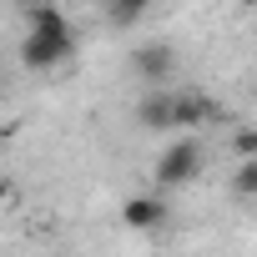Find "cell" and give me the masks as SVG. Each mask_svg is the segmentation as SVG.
Returning <instances> with one entry per match:
<instances>
[{
    "mask_svg": "<svg viewBox=\"0 0 257 257\" xmlns=\"http://www.w3.org/2000/svg\"><path fill=\"white\" fill-rule=\"evenodd\" d=\"M66 61H76V31L66 21L61 6L36 0L26 11V41H21V66L26 71H61Z\"/></svg>",
    "mask_w": 257,
    "mask_h": 257,
    "instance_id": "obj_1",
    "label": "cell"
},
{
    "mask_svg": "<svg viewBox=\"0 0 257 257\" xmlns=\"http://www.w3.org/2000/svg\"><path fill=\"white\" fill-rule=\"evenodd\" d=\"M202 167H207V152H202V142L187 132V137H177L172 147H162L152 182H157V192H177V187H192V182L202 177Z\"/></svg>",
    "mask_w": 257,
    "mask_h": 257,
    "instance_id": "obj_2",
    "label": "cell"
},
{
    "mask_svg": "<svg viewBox=\"0 0 257 257\" xmlns=\"http://www.w3.org/2000/svg\"><path fill=\"white\" fill-rule=\"evenodd\" d=\"M167 217H172V207H167L162 192H132V197L121 202V227H126V232H137V237L162 232Z\"/></svg>",
    "mask_w": 257,
    "mask_h": 257,
    "instance_id": "obj_3",
    "label": "cell"
},
{
    "mask_svg": "<svg viewBox=\"0 0 257 257\" xmlns=\"http://www.w3.org/2000/svg\"><path fill=\"white\" fill-rule=\"evenodd\" d=\"M172 71H177V51H172L167 41H142V46L132 51V76H137V81H147V86H167Z\"/></svg>",
    "mask_w": 257,
    "mask_h": 257,
    "instance_id": "obj_4",
    "label": "cell"
},
{
    "mask_svg": "<svg viewBox=\"0 0 257 257\" xmlns=\"http://www.w3.org/2000/svg\"><path fill=\"white\" fill-rule=\"evenodd\" d=\"M137 126H147V132H167V126H172V96L162 86H152L137 101Z\"/></svg>",
    "mask_w": 257,
    "mask_h": 257,
    "instance_id": "obj_5",
    "label": "cell"
},
{
    "mask_svg": "<svg viewBox=\"0 0 257 257\" xmlns=\"http://www.w3.org/2000/svg\"><path fill=\"white\" fill-rule=\"evenodd\" d=\"M207 116H212V101H207V96H197V91L172 96V126H177V132H197Z\"/></svg>",
    "mask_w": 257,
    "mask_h": 257,
    "instance_id": "obj_6",
    "label": "cell"
},
{
    "mask_svg": "<svg viewBox=\"0 0 257 257\" xmlns=\"http://www.w3.org/2000/svg\"><path fill=\"white\" fill-rule=\"evenodd\" d=\"M152 6H157V0H106V21L116 31H132V26H142L152 16Z\"/></svg>",
    "mask_w": 257,
    "mask_h": 257,
    "instance_id": "obj_7",
    "label": "cell"
},
{
    "mask_svg": "<svg viewBox=\"0 0 257 257\" xmlns=\"http://www.w3.org/2000/svg\"><path fill=\"white\" fill-rule=\"evenodd\" d=\"M227 192H232L237 202H257V157H247V162H237V172H232V182H227Z\"/></svg>",
    "mask_w": 257,
    "mask_h": 257,
    "instance_id": "obj_8",
    "label": "cell"
},
{
    "mask_svg": "<svg viewBox=\"0 0 257 257\" xmlns=\"http://www.w3.org/2000/svg\"><path fill=\"white\" fill-rule=\"evenodd\" d=\"M232 157H237V162L257 157V126H242V132H232Z\"/></svg>",
    "mask_w": 257,
    "mask_h": 257,
    "instance_id": "obj_9",
    "label": "cell"
},
{
    "mask_svg": "<svg viewBox=\"0 0 257 257\" xmlns=\"http://www.w3.org/2000/svg\"><path fill=\"white\" fill-rule=\"evenodd\" d=\"M11 202H16V187H11L6 177H0V207H11Z\"/></svg>",
    "mask_w": 257,
    "mask_h": 257,
    "instance_id": "obj_10",
    "label": "cell"
},
{
    "mask_svg": "<svg viewBox=\"0 0 257 257\" xmlns=\"http://www.w3.org/2000/svg\"><path fill=\"white\" fill-rule=\"evenodd\" d=\"M237 6H242V11H257V0H237Z\"/></svg>",
    "mask_w": 257,
    "mask_h": 257,
    "instance_id": "obj_11",
    "label": "cell"
}]
</instances>
